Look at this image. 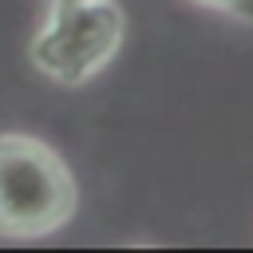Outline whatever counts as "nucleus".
<instances>
[{
  "label": "nucleus",
  "mask_w": 253,
  "mask_h": 253,
  "mask_svg": "<svg viewBox=\"0 0 253 253\" xmlns=\"http://www.w3.org/2000/svg\"><path fill=\"white\" fill-rule=\"evenodd\" d=\"M79 202L67 162L32 134H0V233L47 237Z\"/></svg>",
  "instance_id": "nucleus-1"
},
{
  "label": "nucleus",
  "mask_w": 253,
  "mask_h": 253,
  "mask_svg": "<svg viewBox=\"0 0 253 253\" xmlns=\"http://www.w3.org/2000/svg\"><path fill=\"white\" fill-rule=\"evenodd\" d=\"M123 12L115 0H55L32 36V63L40 75L79 87L99 75L123 47Z\"/></svg>",
  "instance_id": "nucleus-2"
},
{
  "label": "nucleus",
  "mask_w": 253,
  "mask_h": 253,
  "mask_svg": "<svg viewBox=\"0 0 253 253\" xmlns=\"http://www.w3.org/2000/svg\"><path fill=\"white\" fill-rule=\"evenodd\" d=\"M202 8H213V12H225V16H237L245 24H253V0H194Z\"/></svg>",
  "instance_id": "nucleus-3"
},
{
  "label": "nucleus",
  "mask_w": 253,
  "mask_h": 253,
  "mask_svg": "<svg viewBox=\"0 0 253 253\" xmlns=\"http://www.w3.org/2000/svg\"><path fill=\"white\" fill-rule=\"evenodd\" d=\"M51 4H55V0H51Z\"/></svg>",
  "instance_id": "nucleus-4"
}]
</instances>
